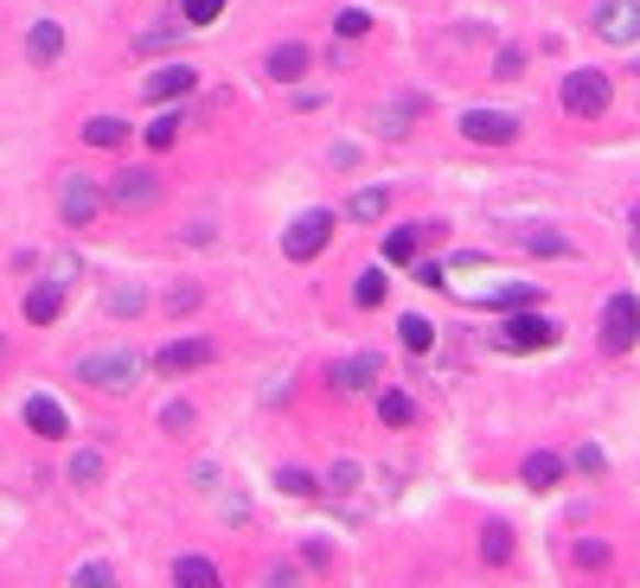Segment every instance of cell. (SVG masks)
<instances>
[{
	"label": "cell",
	"instance_id": "cell-27",
	"mask_svg": "<svg viewBox=\"0 0 640 588\" xmlns=\"http://www.w3.org/2000/svg\"><path fill=\"white\" fill-rule=\"evenodd\" d=\"M481 556H487V563H506V556H513V531H506V524H487V531H481Z\"/></svg>",
	"mask_w": 640,
	"mask_h": 588
},
{
	"label": "cell",
	"instance_id": "cell-15",
	"mask_svg": "<svg viewBox=\"0 0 640 588\" xmlns=\"http://www.w3.org/2000/svg\"><path fill=\"white\" fill-rule=\"evenodd\" d=\"M314 58H307V45L302 38H282V45H269V58H263V71L276 77V83H295V77L307 71Z\"/></svg>",
	"mask_w": 640,
	"mask_h": 588
},
{
	"label": "cell",
	"instance_id": "cell-1",
	"mask_svg": "<svg viewBox=\"0 0 640 588\" xmlns=\"http://www.w3.org/2000/svg\"><path fill=\"white\" fill-rule=\"evenodd\" d=\"M142 359H135V352H90V359H83V365H77V377H83V384H97V391H110V397H128V391H135V384H142Z\"/></svg>",
	"mask_w": 640,
	"mask_h": 588
},
{
	"label": "cell",
	"instance_id": "cell-32",
	"mask_svg": "<svg viewBox=\"0 0 640 588\" xmlns=\"http://www.w3.org/2000/svg\"><path fill=\"white\" fill-rule=\"evenodd\" d=\"M218 13H225V0H187V7H180V20H187V26H212Z\"/></svg>",
	"mask_w": 640,
	"mask_h": 588
},
{
	"label": "cell",
	"instance_id": "cell-34",
	"mask_svg": "<svg viewBox=\"0 0 640 588\" xmlns=\"http://www.w3.org/2000/svg\"><path fill=\"white\" fill-rule=\"evenodd\" d=\"M531 301H538V289H531V282H513V289L493 294V307H506V314H513V307H531Z\"/></svg>",
	"mask_w": 640,
	"mask_h": 588
},
{
	"label": "cell",
	"instance_id": "cell-33",
	"mask_svg": "<svg viewBox=\"0 0 640 588\" xmlns=\"http://www.w3.org/2000/svg\"><path fill=\"white\" fill-rule=\"evenodd\" d=\"M526 250H538V257H570V237H558V230H531Z\"/></svg>",
	"mask_w": 640,
	"mask_h": 588
},
{
	"label": "cell",
	"instance_id": "cell-29",
	"mask_svg": "<svg viewBox=\"0 0 640 588\" xmlns=\"http://www.w3.org/2000/svg\"><path fill=\"white\" fill-rule=\"evenodd\" d=\"M103 479V454L90 448V454H71V486H97Z\"/></svg>",
	"mask_w": 640,
	"mask_h": 588
},
{
	"label": "cell",
	"instance_id": "cell-39",
	"mask_svg": "<svg viewBox=\"0 0 640 588\" xmlns=\"http://www.w3.org/2000/svg\"><path fill=\"white\" fill-rule=\"evenodd\" d=\"M167 307H173V314H187V307H199V289H173V294H167Z\"/></svg>",
	"mask_w": 640,
	"mask_h": 588
},
{
	"label": "cell",
	"instance_id": "cell-21",
	"mask_svg": "<svg viewBox=\"0 0 640 588\" xmlns=\"http://www.w3.org/2000/svg\"><path fill=\"white\" fill-rule=\"evenodd\" d=\"M83 142L90 147H122L128 142V122H122V115H90V122H83Z\"/></svg>",
	"mask_w": 640,
	"mask_h": 588
},
{
	"label": "cell",
	"instance_id": "cell-25",
	"mask_svg": "<svg viewBox=\"0 0 640 588\" xmlns=\"http://www.w3.org/2000/svg\"><path fill=\"white\" fill-rule=\"evenodd\" d=\"M397 332H404V352H429V346H436V327H429L423 314H404Z\"/></svg>",
	"mask_w": 640,
	"mask_h": 588
},
{
	"label": "cell",
	"instance_id": "cell-11",
	"mask_svg": "<svg viewBox=\"0 0 640 588\" xmlns=\"http://www.w3.org/2000/svg\"><path fill=\"white\" fill-rule=\"evenodd\" d=\"M596 33L615 38V45H635L640 38V0H603V7H596Z\"/></svg>",
	"mask_w": 640,
	"mask_h": 588
},
{
	"label": "cell",
	"instance_id": "cell-10",
	"mask_svg": "<svg viewBox=\"0 0 640 588\" xmlns=\"http://www.w3.org/2000/svg\"><path fill=\"white\" fill-rule=\"evenodd\" d=\"M199 365H212V339H167L154 352V371H167V377H187Z\"/></svg>",
	"mask_w": 640,
	"mask_h": 588
},
{
	"label": "cell",
	"instance_id": "cell-4",
	"mask_svg": "<svg viewBox=\"0 0 640 588\" xmlns=\"http://www.w3.org/2000/svg\"><path fill=\"white\" fill-rule=\"evenodd\" d=\"M334 212H302V218L282 230V257L289 262H307V257H321L327 250V237H334Z\"/></svg>",
	"mask_w": 640,
	"mask_h": 588
},
{
	"label": "cell",
	"instance_id": "cell-23",
	"mask_svg": "<svg viewBox=\"0 0 640 588\" xmlns=\"http://www.w3.org/2000/svg\"><path fill=\"white\" fill-rule=\"evenodd\" d=\"M378 416H384L391 429H411V422H416V404L404 397V391H384V397H378Z\"/></svg>",
	"mask_w": 640,
	"mask_h": 588
},
{
	"label": "cell",
	"instance_id": "cell-22",
	"mask_svg": "<svg viewBox=\"0 0 640 588\" xmlns=\"http://www.w3.org/2000/svg\"><path fill=\"white\" fill-rule=\"evenodd\" d=\"M103 307H110L115 320H128V314H142V307H148V289H142V282H115V289L103 294Z\"/></svg>",
	"mask_w": 640,
	"mask_h": 588
},
{
	"label": "cell",
	"instance_id": "cell-12",
	"mask_svg": "<svg viewBox=\"0 0 640 588\" xmlns=\"http://www.w3.org/2000/svg\"><path fill=\"white\" fill-rule=\"evenodd\" d=\"M192 83H199L192 65H160V71L142 83V97H148V103H180V97H192Z\"/></svg>",
	"mask_w": 640,
	"mask_h": 588
},
{
	"label": "cell",
	"instance_id": "cell-26",
	"mask_svg": "<svg viewBox=\"0 0 640 588\" xmlns=\"http://www.w3.org/2000/svg\"><path fill=\"white\" fill-rule=\"evenodd\" d=\"M352 301H359V307H384V269H366V275L352 282Z\"/></svg>",
	"mask_w": 640,
	"mask_h": 588
},
{
	"label": "cell",
	"instance_id": "cell-38",
	"mask_svg": "<svg viewBox=\"0 0 640 588\" xmlns=\"http://www.w3.org/2000/svg\"><path fill=\"white\" fill-rule=\"evenodd\" d=\"M416 282H423V289H449V282H442V262H416Z\"/></svg>",
	"mask_w": 640,
	"mask_h": 588
},
{
	"label": "cell",
	"instance_id": "cell-28",
	"mask_svg": "<svg viewBox=\"0 0 640 588\" xmlns=\"http://www.w3.org/2000/svg\"><path fill=\"white\" fill-rule=\"evenodd\" d=\"M384 262H416V230H384Z\"/></svg>",
	"mask_w": 640,
	"mask_h": 588
},
{
	"label": "cell",
	"instance_id": "cell-24",
	"mask_svg": "<svg viewBox=\"0 0 640 588\" xmlns=\"http://www.w3.org/2000/svg\"><path fill=\"white\" fill-rule=\"evenodd\" d=\"M276 486H282L289 499H321V479L307 474V467H282V474H276Z\"/></svg>",
	"mask_w": 640,
	"mask_h": 588
},
{
	"label": "cell",
	"instance_id": "cell-18",
	"mask_svg": "<svg viewBox=\"0 0 640 588\" xmlns=\"http://www.w3.org/2000/svg\"><path fill=\"white\" fill-rule=\"evenodd\" d=\"M384 212H391V192H384V185H359V192L346 199V218L352 224H378Z\"/></svg>",
	"mask_w": 640,
	"mask_h": 588
},
{
	"label": "cell",
	"instance_id": "cell-14",
	"mask_svg": "<svg viewBox=\"0 0 640 588\" xmlns=\"http://www.w3.org/2000/svg\"><path fill=\"white\" fill-rule=\"evenodd\" d=\"M20 314H26L33 327H52V320L65 314V282L52 275V282H38V289H26V301H20Z\"/></svg>",
	"mask_w": 640,
	"mask_h": 588
},
{
	"label": "cell",
	"instance_id": "cell-31",
	"mask_svg": "<svg viewBox=\"0 0 640 588\" xmlns=\"http://www.w3.org/2000/svg\"><path fill=\"white\" fill-rule=\"evenodd\" d=\"M173 142H180V115H160V122H148V147H154V154H167Z\"/></svg>",
	"mask_w": 640,
	"mask_h": 588
},
{
	"label": "cell",
	"instance_id": "cell-8",
	"mask_svg": "<svg viewBox=\"0 0 640 588\" xmlns=\"http://www.w3.org/2000/svg\"><path fill=\"white\" fill-rule=\"evenodd\" d=\"M461 135L474 147H513L519 142V115H506V110H468L461 115Z\"/></svg>",
	"mask_w": 640,
	"mask_h": 588
},
{
	"label": "cell",
	"instance_id": "cell-42",
	"mask_svg": "<svg viewBox=\"0 0 640 588\" xmlns=\"http://www.w3.org/2000/svg\"><path fill=\"white\" fill-rule=\"evenodd\" d=\"M635 257H640V237H635Z\"/></svg>",
	"mask_w": 640,
	"mask_h": 588
},
{
	"label": "cell",
	"instance_id": "cell-36",
	"mask_svg": "<svg viewBox=\"0 0 640 588\" xmlns=\"http://www.w3.org/2000/svg\"><path fill=\"white\" fill-rule=\"evenodd\" d=\"M77 588H110V563H83L77 569Z\"/></svg>",
	"mask_w": 640,
	"mask_h": 588
},
{
	"label": "cell",
	"instance_id": "cell-20",
	"mask_svg": "<svg viewBox=\"0 0 640 588\" xmlns=\"http://www.w3.org/2000/svg\"><path fill=\"white\" fill-rule=\"evenodd\" d=\"M180 38H187V20H154L148 33L135 38V52H142V58H154V52H173Z\"/></svg>",
	"mask_w": 640,
	"mask_h": 588
},
{
	"label": "cell",
	"instance_id": "cell-19",
	"mask_svg": "<svg viewBox=\"0 0 640 588\" xmlns=\"http://www.w3.org/2000/svg\"><path fill=\"white\" fill-rule=\"evenodd\" d=\"M173 583L180 588H218V563L212 556H173Z\"/></svg>",
	"mask_w": 640,
	"mask_h": 588
},
{
	"label": "cell",
	"instance_id": "cell-7",
	"mask_svg": "<svg viewBox=\"0 0 640 588\" xmlns=\"http://www.w3.org/2000/svg\"><path fill=\"white\" fill-rule=\"evenodd\" d=\"M103 199H110L115 212H148L154 199H160V180H154L148 167H122V173L110 180V192H103Z\"/></svg>",
	"mask_w": 640,
	"mask_h": 588
},
{
	"label": "cell",
	"instance_id": "cell-40",
	"mask_svg": "<svg viewBox=\"0 0 640 588\" xmlns=\"http://www.w3.org/2000/svg\"><path fill=\"white\" fill-rule=\"evenodd\" d=\"M334 486H339V493H346V486H359V461H339V467H334Z\"/></svg>",
	"mask_w": 640,
	"mask_h": 588
},
{
	"label": "cell",
	"instance_id": "cell-16",
	"mask_svg": "<svg viewBox=\"0 0 640 588\" xmlns=\"http://www.w3.org/2000/svg\"><path fill=\"white\" fill-rule=\"evenodd\" d=\"M519 479H526L531 493H551V486L564 479V454H551V448H538V454H526V467H519Z\"/></svg>",
	"mask_w": 640,
	"mask_h": 588
},
{
	"label": "cell",
	"instance_id": "cell-17",
	"mask_svg": "<svg viewBox=\"0 0 640 588\" xmlns=\"http://www.w3.org/2000/svg\"><path fill=\"white\" fill-rule=\"evenodd\" d=\"M58 52H65V26H58V20H33V33H26V58H33V65H52Z\"/></svg>",
	"mask_w": 640,
	"mask_h": 588
},
{
	"label": "cell",
	"instance_id": "cell-37",
	"mask_svg": "<svg viewBox=\"0 0 640 588\" xmlns=\"http://www.w3.org/2000/svg\"><path fill=\"white\" fill-rule=\"evenodd\" d=\"M576 467H583V474H603V467H608L603 448H596V441H583V448H576Z\"/></svg>",
	"mask_w": 640,
	"mask_h": 588
},
{
	"label": "cell",
	"instance_id": "cell-13",
	"mask_svg": "<svg viewBox=\"0 0 640 588\" xmlns=\"http://www.w3.org/2000/svg\"><path fill=\"white\" fill-rule=\"evenodd\" d=\"M26 429L45 436V441H65V436H71V416H65L58 397H26Z\"/></svg>",
	"mask_w": 640,
	"mask_h": 588
},
{
	"label": "cell",
	"instance_id": "cell-35",
	"mask_svg": "<svg viewBox=\"0 0 640 588\" xmlns=\"http://www.w3.org/2000/svg\"><path fill=\"white\" fill-rule=\"evenodd\" d=\"M160 429L187 436V429H192V404H167V409H160Z\"/></svg>",
	"mask_w": 640,
	"mask_h": 588
},
{
	"label": "cell",
	"instance_id": "cell-3",
	"mask_svg": "<svg viewBox=\"0 0 640 588\" xmlns=\"http://www.w3.org/2000/svg\"><path fill=\"white\" fill-rule=\"evenodd\" d=\"M506 352H544V346H558V320H544V314H506L499 320V332H493Z\"/></svg>",
	"mask_w": 640,
	"mask_h": 588
},
{
	"label": "cell",
	"instance_id": "cell-41",
	"mask_svg": "<svg viewBox=\"0 0 640 588\" xmlns=\"http://www.w3.org/2000/svg\"><path fill=\"white\" fill-rule=\"evenodd\" d=\"M576 563H608V544H576Z\"/></svg>",
	"mask_w": 640,
	"mask_h": 588
},
{
	"label": "cell",
	"instance_id": "cell-6",
	"mask_svg": "<svg viewBox=\"0 0 640 588\" xmlns=\"http://www.w3.org/2000/svg\"><path fill=\"white\" fill-rule=\"evenodd\" d=\"M608 103H615V83H608L603 71H570V77H564V110H570V115L596 122Z\"/></svg>",
	"mask_w": 640,
	"mask_h": 588
},
{
	"label": "cell",
	"instance_id": "cell-2",
	"mask_svg": "<svg viewBox=\"0 0 640 588\" xmlns=\"http://www.w3.org/2000/svg\"><path fill=\"white\" fill-rule=\"evenodd\" d=\"M635 339H640V301L635 294H608L603 301V352H635Z\"/></svg>",
	"mask_w": 640,
	"mask_h": 588
},
{
	"label": "cell",
	"instance_id": "cell-30",
	"mask_svg": "<svg viewBox=\"0 0 640 588\" xmlns=\"http://www.w3.org/2000/svg\"><path fill=\"white\" fill-rule=\"evenodd\" d=\"M334 33L339 38H366V33H372V13H366V7H346V13L334 20Z\"/></svg>",
	"mask_w": 640,
	"mask_h": 588
},
{
	"label": "cell",
	"instance_id": "cell-5",
	"mask_svg": "<svg viewBox=\"0 0 640 588\" xmlns=\"http://www.w3.org/2000/svg\"><path fill=\"white\" fill-rule=\"evenodd\" d=\"M58 205H65V224L71 230H90L97 212H103V185L90 180V173H65L58 180Z\"/></svg>",
	"mask_w": 640,
	"mask_h": 588
},
{
	"label": "cell",
	"instance_id": "cell-9",
	"mask_svg": "<svg viewBox=\"0 0 640 588\" xmlns=\"http://www.w3.org/2000/svg\"><path fill=\"white\" fill-rule=\"evenodd\" d=\"M378 377H384V359H378V352H352V359H339V365L327 371V384H334L339 397H359V391H372Z\"/></svg>",
	"mask_w": 640,
	"mask_h": 588
}]
</instances>
